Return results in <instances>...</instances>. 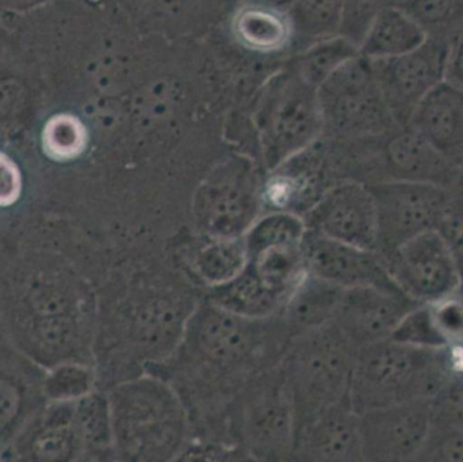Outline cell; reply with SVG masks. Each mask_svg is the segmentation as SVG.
Wrapping results in <instances>:
<instances>
[{
    "label": "cell",
    "instance_id": "6da1fadb",
    "mask_svg": "<svg viewBox=\"0 0 463 462\" xmlns=\"http://www.w3.org/2000/svg\"><path fill=\"white\" fill-rule=\"evenodd\" d=\"M279 316L252 319L209 300L190 314L181 341L146 372L167 380L189 410L190 420L214 425L248 382L277 365L290 342Z\"/></svg>",
    "mask_w": 463,
    "mask_h": 462
},
{
    "label": "cell",
    "instance_id": "7a4b0ae2",
    "mask_svg": "<svg viewBox=\"0 0 463 462\" xmlns=\"http://www.w3.org/2000/svg\"><path fill=\"white\" fill-rule=\"evenodd\" d=\"M114 456L122 461H178L190 442L192 420L175 388L144 372L108 395Z\"/></svg>",
    "mask_w": 463,
    "mask_h": 462
},
{
    "label": "cell",
    "instance_id": "3957f363",
    "mask_svg": "<svg viewBox=\"0 0 463 462\" xmlns=\"http://www.w3.org/2000/svg\"><path fill=\"white\" fill-rule=\"evenodd\" d=\"M459 349H430L394 339L356 350L350 401L358 414L407 401H430L450 376Z\"/></svg>",
    "mask_w": 463,
    "mask_h": 462
},
{
    "label": "cell",
    "instance_id": "277c9868",
    "mask_svg": "<svg viewBox=\"0 0 463 462\" xmlns=\"http://www.w3.org/2000/svg\"><path fill=\"white\" fill-rule=\"evenodd\" d=\"M356 350L332 323L291 336L278 366L293 399L296 428L350 398Z\"/></svg>",
    "mask_w": 463,
    "mask_h": 462
},
{
    "label": "cell",
    "instance_id": "5b68a950",
    "mask_svg": "<svg viewBox=\"0 0 463 462\" xmlns=\"http://www.w3.org/2000/svg\"><path fill=\"white\" fill-rule=\"evenodd\" d=\"M222 428L250 460H291L296 411L278 363L250 379L237 393Z\"/></svg>",
    "mask_w": 463,
    "mask_h": 462
},
{
    "label": "cell",
    "instance_id": "8992f818",
    "mask_svg": "<svg viewBox=\"0 0 463 462\" xmlns=\"http://www.w3.org/2000/svg\"><path fill=\"white\" fill-rule=\"evenodd\" d=\"M253 125L267 173L320 140L323 116L317 89L293 67L272 75L260 90Z\"/></svg>",
    "mask_w": 463,
    "mask_h": 462
},
{
    "label": "cell",
    "instance_id": "52a82bcc",
    "mask_svg": "<svg viewBox=\"0 0 463 462\" xmlns=\"http://www.w3.org/2000/svg\"><path fill=\"white\" fill-rule=\"evenodd\" d=\"M324 136L335 141L364 140L400 127L386 103L370 60L356 56L317 89Z\"/></svg>",
    "mask_w": 463,
    "mask_h": 462
},
{
    "label": "cell",
    "instance_id": "ba28073f",
    "mask_svg": "<svg viewBox=\"0 0 463 462\" xmlns=\"http://www.w3.org/2000/svg\"><path fill=\"white\" fill-rule=\"evenodd\" d=\"M263 184L247 156L222 160L195 190L193 216L198 230L208 238L244 236L260 214Z\"/></svg>",
    "mask_w": 463,
    "mask_h": 462
},
{
    "label": "cell",
    "instance_id": "9c48e42d",
    "mask_svg": "<svg viewBox=\"0 0 463 462\" xmlns=\"http://www.w3.org/2000/svg\"><path fill=\"white\" fill-rule=\"evenodd\" d=\"M380 224L378 252L383 258L421 233L437 231L450 189L423 182L369 184Z\"/></svg>",
    "mask_w": 463,
    "mask_h": 462
},
{
    "label": "cell",
    "instance_id": "30bf717a",
    "mask_svg": "<svg viewBox=\"0 0 463 462\" xmlns=\"http://www.w3.org/2000/svg\"><path fill=\"white\" fill-rule=\"evenodd\" d=\"M451 43L450 38L430 35L423 45L410 53L370 60L381 91L400 127L408 124L419 103L445 80Z\"/></svg>",
    "mask_w": 463,
    "mask_h": 462
},
{
    "label": "cell",
    "instance_id": "8fae6325",
    "mask_svg": "<svg viewBox=\"0 0 463 462\" xmlns=\"http://www.w3.org/2000/svg\"><path fill=\"white\" fill-rule=\"evenodd\" d=\"M307 231L378 252L380 224L374 194L355 179L335 182L302 216Z\"/></svg>",
    "mask_w": 463,
    "mask_h": 462
},
{
    "label": "cell",
    "instance_id": "7c38bea8",
    "mask_svg": "<svg viewBox=\"0 0 463 462\" xmlns=\"http://www.w3.org/2000/svg\"><path fill=\"white\" fill-rule=\"evenodd\" d=\"M383 259L397 287L418 304L431 303L462 287L456 258L437 231L411 239Z\"/></svg>",
    "mask_w": 463,
    "mask_h": 462
},
{
    "label": "cell",
    "instance_id": "4fadbf2b",
    "mask_svg": "<svg viewBox=\"0 0 463 462\" xmlns=\"http://www.w3.org/2000/svg\"><path fill=\"white\" fill-rule=\"evenodd\" d=\"M432 420L430 401H407L359 414L364 461H416Z\"/></svg>",
    "mask_w": 463,
    "mask_h": 462
},
{
    "label": "cell",
    "instance_id": "5bb4252c",
    "mask_svg": "<svg viewBox=\"0 0 463 462\" xmlns=\"http://www.w3.org/2000/svg\"><path fill=\"white\" fill-rule=\"evenodd\" d=\"M419 304L400 289H343L332 325L356 349L386 341Z\"/></svg>",
    "mask_w": 463,
    "mask_h": 462
},
{
    "label": "cell",
    "instance_id": "9a60e30c",
    "mask_svg": "<svg viewBox=\"0 0 463 462\" xmlns=\"http://www.w3.org/2000/svg\"><path fill=\"white\" fill-rule=\"evenodd\" d=\"M304 258L307 273L342 289L356 287L400 289L389 273L385 259L377 251L359 249L307 231Z\"/></svg>",
    "mask_w": 463,
    "mask_h": 462
},
{
    "label": "cell",
    "instance_id": "2e32d148",
    "mask_svg": "<svg viewBox=\"0 0 463 462\" xmlns=\"http://www.w3.org/2000/svg\"><path fill=\"white\" fill-rule=\"evenodd\" d=\"M291 460L364 461L359 414L350 398L297 425Z\"/></svg>",
    "mask_w": 463,
    "mask_h": 462
},
{
    "label": "cell",
    "instance_id": "e0dca14e",
    "mask_svg": "<svg viewBox=\"0 0 463 462\" xmlns=\"http://www.w3.org/2000/svg\"><path fill=\"white\" fill-rule=\"evenodd\" d=\"M407 125L462 170V89L445 79L419 103Z\"/></svg>",
    "mask_w": 463,
    "mask_h": 462
},
{
    "label": "cell",
    "instance_id": "ac0fdd59",
    "mask_svg": "<svg viewBox=\"0 0 463 462\" xmlns=\"http://www.w3.org/2000/svg\"><path fill=\"white\" fill-rule=\"evenodd\" d=\"M391 339L430 349L463 347V292L419 304L400 323Z\"/></svg>",
    "mask_w": 463,
    "mask_h": 462
},
{
    "label": "cell",
    "instance_id": "d6986e66",
    "mask_svg": "<svg viewBox=\"0 0 463 462\" xmlns=\"http://www.w3.org/2000/svg\"><path fill=\"white\" fill-rule=\"evenodd\" d=\"M140 29L165 37H184L212 24L217 15L213 0H124Z\"/></svg>",
    "mask_w": 463,
    "mask_h": 462
},
{
    "label": "cell",
    "instance_id": "ffe728a7",
    "mask_svg": "<svg viewBox=\"0 0 463 462\" xmlns=\"http://www.w3.org/2000/svg\"><path fill=\"white\" fill-rule=\"evenodd\" d=\"M231 33L239 45L256 53H275L294 41L288 11L253 0H244L236 8Z\"/></svg>",
    "mask_w": 463,
    "mask_h": 462
},
{
    "label": "cell",
    "instance_id": "44dd1931",
    "mask_svg": "<svg viewBox=\"0 0 463 462\" xmlns=\"http://www.w3.org/2000/svg\"><path fill=\"white\" fill-rule=\"evenodd\" d=\"M429 37L418 19L393 3L375 16L359 45V53L369 60L393 59L415 51Z\"/></svg>",
    "mask_w": 463,
    "mask_h": 462
},
{
    "label": "cell",
    "instance_id": "7402d4cb",
    "mask_svg": "<svg viewBox=\"0 0 463 462\" xmlns=\"http://www.w3.org/2000/svg\"><path fill=\"white\" fill-rule=\"evenodd\" d=\"M342 292V288L307 273L278 316L291 336L331 325Z\"/></svg>",
    "mask_w": 463,
    "mask_h": 462
},
{
    "label": "cell",
    "instance_id": "603a6c76",
    "mask_svg": "<svg viewBox=\"0 0 463 462\" xmlns=\"http://www.w3.org/2000/svg\"><path fill=\"white\" fill-rule=\"evenodd\" d=\"M206 300L240 316L267 319L278 316L285 301L247 268L228 284L211 288Z\"/></svg>",
    "mask_w": 463,
    "mask_h": 462
},
{
    "label": "cell",
    "instance_id": "cb8c5ba5",
    "mask_svg": "<svg viewBox=\"0 0 463 462\" xmlns=\"http://www.w3.org/2000/svg\"><path fill=\"white\" fill-rule=\"evenodd\" d=\"M73 403H53L29 441V456L35 461H68L81 455L73 426Z\"/></svg>",
    "mask_w": 463,
    "mask_h": 462
},
{
    "label": "cell",
    "instance_id": "d4e9b609",
    "mask_svg": "<svg viewBox=\"0 0 463 462\" xmlns=\"http://www.w3.org/2000/svg\"><path fill=\"white\" fill-rule=\"evenodd\" d=\"M209 239L195 254L192 269L197 278L211 289L236 278L247 266L248 254L244 236Z\"/></svg>",
    "mask_w": 463,
    "mask_h": 462
},
{
    "label": "cell",
    "instance_id": "484cf974",
    "mask_svg": "<svg viewBox=\"0 0 463 462\" xmlns=\"http://www.w3.org/2000/svg\"><path fill=\"white\" fill-rule=\"evenodd\" d=\"M73 426L83 453L114 456L113 423L109 398L92 391L73 403Z\"/></svg>",
    "mask_w": 463,
    "mask_h": 462
},
{
    "label": "cell",
    "instance_id": "4316f807",
    "mask_svg": "<svg viewBox=\"0 0 463 462\" xmlns=\"http://www.w3.org/2000/svg\"><path fill=\"white\" fill-rule=\"evenodd\" d=\"M359 54L358 45L345 35L336 34L304 46L291 67L305 81L318 89L329 76Z\"/></svg>",
    "mask_w": 463,
    "mask_h": 462
},
{
    "label": "cell",
    "instance_id": "83f0119b",
    "mask_svg": "<svg viewBox=\"0 0 463 462\" xmlns=\"http://www.w3.org/2000/svg\"><path fill=\"white\" fill-rule=\"evenodd\" d=\"M286 11L294 41L305 46L340 33L343 0H294Z\"/></svg>",
    "mask_w": 463,
    "mask_h": 462
},
{
    "label": "cell",
    "instance_id": "f1b7e54d",
    "mask_svg": "<svg viewBox=\"0 0 463 462\" xmlns=\"http://www.w3.org/2000/svg\"><path fill=\"white\" fill-rule=\"evenodd\" d=\"M94 373L80 363H62L46 374L43 395L52 403H70L94 391Z\"/></svg>",
    "mask_w": 463,
    "mask_h": 462
},
{
    "label": "cell",
    "instance_id": "f546056e",
    "mask_svg": "<svg viewBox=\"0 0 463 462\" xmlns=\"http://www.w3.org/2000/svg\"><path fill=\"white\" fill-rule=\"evenodd\" d=\"M86 143V127L76 117L70 114L53 117L43 129V148L53 159H73L84 151Z\"/></svg>",
    "mask_w": 463,
    "mask_h": 462
},
{
    "label": "cell",
    "instance_id": "4dcf8cb0",
    "mask_svg": "<svg viewBox=\"0 0 463 462\" xmlns=\"http://www.w3.org/2000/svg\"><path fill=\"white\" fill-rule=\"evenodd\" d=\"M416 461L463 462V429L443 420H432Z\"/></svg>",
    "mask_w": 463,
    "mask_h": 462
},
{
    "label": "cell",
    "instance_id": "1f68e13d",
    "mask_svg": "<svg viewBox=\"0 0 463 462\" xmlns=\"http://www.w3.org/2000/svg\"><path fill=\"white\" fill-rule=\"evenodd\" d=\"M434 420L463 429V347L442 390L431 401Z\"/></svg>",
    "mask_w": 463,
    "mask_h": 462
},
{
    "label": "cell",
    "instance_id": "d6a6232c",
    "mask_svg": "<svg viewBox=\"0 0 463 462\" xmlns=\"http://www.w3.org/2000/svg\"><path fill=\"white\" fill-rule=\"evenodd\" d=\"M437 232L450 249L461 271L463 282V184L451 187L448 203L440 216Z\"/></svg>",
    "mask_w": 463,
    "mask_h": 462
},
{
    "label": "cell",
    "instance_id": "836d02e7",
    "mask_svg": "<svg viewBox=\"0 0 463 462\" xmlns=\"http://www.w3.org/2000/svg\"><path fill=\"white\" fill-rule=\"evenodd\" d=\"M393 5V0H343L342 26L339 34L361 45L375 16Z\"/></svg>",
    "mask_w": 463,
    "mask_h": 462
},
{
    "label": "cell",
    "instance_id": "e575fe53",
    "mask_svg": "<svg viewBox=\"0 0 463 462\" xmlns=\"http://www.w3.org/2000/svg\"><path fill=\"white\" fill-rule=\"evenodd\" d=\"M24 396L13 380L0 377V444L10 438L21 420Z\"/></svg>",
    "mask_w": 463,
    "mask_h": 462
},
{
    "label": "cell",
    "instance_id": "d590c367",
    "mask_svg": "<svg viewBox=\"0 0 463 462\" xmlns=\"http://www.w3.org/2000/svg\"><path fill=\"white\" fill-rule=\"evenodd\" d=\"M22 194V175L18 165L0 152V208H8Z\"/></svg>",
    "mask_w": 463,
    "mask_h": 462
},
{
    "label": "cell",
    "instance_id": "8d00e7d4",
    "mask_svg": "<svg viewBox=\"0 0 463 462\" xmlns=\"http://www.w3.org/2000/svg\"><path fill=\"white\" fill-rule=\"evenodd\" d=\"M446 79L463 90V33L454 38Z\"/></svg>",
    "mask_w": 463,
    "mask_h": 462
},
{
    "label": "cell",
    "instance_id": "74e56055",
    "mask_svg": "<svg viewBox=\"0 0 463 462\" xmlns=\"http://www.w3.org/2000/svg\"><path fill=\"white\" fill-rule=\"evenodd\" d=\"M48 2L49 0H0V10L29 11Z\"/></svg>",
    "mask_w": 463,
    "mask_h": 462
},
{
    "label": "cell",
    "instance_id": "f35d334b",
    "mask_svg": "<svg viewBox=\"0 0 463 462\" xmlns=\"http://www.w3.org/2000/svg\"><path fill=\"white\" fill-rule=\"evenodd\" d=\"M253 2L266 3V5L282 8V10H288V8L293 5L294 0H253Z\"/></svg>",
    "mask_w": 463,
    "mask_h": 462
},
{
    "label": "cell",
    "instance_id": "ab89813d",
    "mask_svg": "<svg viewBox=\"0 0 463 462\" xmlns=\"http://www.w3.org/2000/svg\"><path fill=\"white\" fill-rule=\"evenodd\" d=\"M410 2V0H393L396 5H404V3Z\"/></svg>",
    "mask_w": 463,
    "mask_h": 462
},
{
    "label": "cell",
    "instance_id": "60d3db41",
    "mask_svg": "<svg viewBox=\"0 0 463 462\" xmlns=\"http://www.w3.org/2000/svg\"><path fill=\"white\" fill-rule=\"evenodd\" d=\"M461 182L463 184V167H462V181Z\"/></svg>",
    "mask_w": 463,
    "mask_h": 462
}]
</instances>
